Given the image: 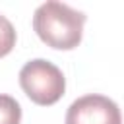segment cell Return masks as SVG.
Masks as SVG:
<instances>
[{"instance_id":"obj_4","label":"cell","mask_w":124,"mask_h":124,"mask_svg":"<svg viewBox=\"0 0 124 124\" xmlns=\"http://www.w3.org/2000/svg\"><path fill=\"white\" fill-rule=\"evenodd\" d=\"M21 107L10 95H0V124H19Z\"/></svg>"},{"instance_id":"obj_1","label":"cell","mask_w":124,"mask_h":124,"mask_svg":"<svg viewBox=\"0 0 124 124\" xmlns=\"http://www.w3.org/2000/svg\"><path fill=\"white\" fill-rule=\"evenodd\" d=\"M87 16L68 4L48 0L33 14V29L39 39L58 50H72L81 43Z\"/></svg>"},{"instance_id":"obj_3","label":"cell","mask_w":124,"mask_h":124,"mask_svg":"<svg viewBox=\"0 0 124 124\" xmlns=\"http://www.w3.org/2000/svg\"><path fill=\"white\" fill-rule=\"evenodd\" d=\"M66 124H122V114L112 99L91 93L68 107Z\"/></svg>"},{"instance_id":"obj_5","label":"cell","mask_w":124,"mask_h":124,"mask_svg":"<svg viewBox=\"0 0 124 124\" xmlns=\"http://www.w3.org/2000/svg\"><path fill=\"white\" fill-rule=\"evenodd\" d=\"M14 46H16V29L8 17L0 16V58L12 52Z\"/></svg>"},{"instance_id":"obj_2","label":"cell","mask_w":124,"mask_h":124,"mask_svg":"<svg viewBox=\"0 0 124 124\" xmlns=\"http://www.w3.org/2000/svg\"><path fill=\"white\" fill-rule=\"evenodd\" d=\"M19 85L23 93L37 105H54L66 91V79L58 66L48 60H29L19 70Z\"/></svg>"}]
</instances>
